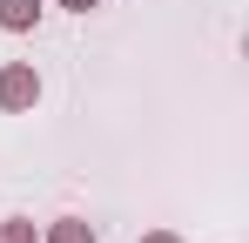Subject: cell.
Wrapping results in <instances>:
<instances>
[{"label": "cell", "mask_w": 249, "mask_h": 243, "mask_svg": "<svg viewBox=\"0 0 249 243\" xmlns=\"http://www.w3.org/2000/svg\"><path fill=\"white\" fill-rule=\"evenodd\" d=\"M0 108H7V115H34V108H41L34 61H0Z\"/></svg>", "instance_id": "cell-1"}, {"label": "cell", "mask_w": 249, "mask_h": 243, "mask_svg": "<svg viewBox=\"0 0 249 243\" xmlns=\"http://www.w3.org/2000/svg\"><path fill=\"white\" fill-rule=\"evenodd\" d=\"M41 14H47V0H0V27L7 34H34Z\"/></svg>", "instance_id": "cell-2"}, {"label": "cell", "mask_w": 249, "mask_h": 243, "mask_svg": "<svg viewBox=\"0 0 249 243\" xmlns=\"http://www.w3.org/2000/svg\"><path fill=\"white\" fill-rule=\"evenodd\" d=\"M41 243H101V237H94L88 216H54V223L41 230Z\"/></svg>", "instance_id": "cell-3"}, {"label": "cell", "mask_w": 249, "mask_h": 243, "mask_svg": "<svg viewBox=\"0 0 249 243\" xmlns=\"http://www.w3.org/2000/svg\"><path fill=\"white\" fill-rule=\"evenodd\" d=\"M0 243H41V230H34L27 216H7V223H0Z\"/></svg>", "instance_id": "cell-4"}, {"label": "cell", "mask_w": 249, "mask_h": 243, "mask_svg": "<svg viewBox=\"0 0 249 243\" xmlns=\"http://www.w3.org/2000/svg\"><path fill=\"white\" fill-rule=\"evenodd\" d=\"M135 243H182V237H175V230H142Z\"/></svg>", "instance_id": "cell-5"}, {"label": "cell", "mask_w": 249, "mask_h": 243, "mask_svg": "<svg viewBox=\"0 0 249 243\" xmlns=\"http://www.w3.org/2000/svg\"><path fill=\"white\" fill-rule=\"evenodd\" d=\"M61 7H68V14H94L101 0H61Z\"/></svg>", "instance_id": "cell-6"}]
</instances>
